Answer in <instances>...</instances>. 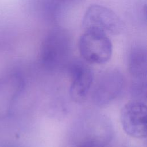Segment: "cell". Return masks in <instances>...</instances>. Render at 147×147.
<instances>
[{
  "label": "cell",
  "instance_id": "obj_7",
  "mask_svg": "<svg viewBox=\"0 0 147 147\" xmlns=\"http://www.w3.org/2000/svg\"><path fill=\"white\" fill-rule=\"evenodd\" d=\"M67 67L71 79L70 97L76 103H83L87 99L93 86V71L87 64L79 60L69 61Z\"/></svg>",
  "mask_w": 147,
  "mask_h": 147
},
{
  "label": "cell",
  "instance_id": "obj_3",
  "mask_svg": "<svg viewBox=\"0 0 147 147\" xmlns=\"http://www.w3.org/2000/svg\"><path fill=\"white\" fill-rule=\"evenodd\" d=\"M80 55L88 63L103 64L110 60L113 45L107 34L96 30H86L78 41Z\"/></svg>",
  "mask_w": 147,
  "mask_h": 147
},
{
  "label": "cell",
  "instance_id": "obj_11",
  "mask_svg": "<svg viewBox=\"0 0 147 147\" xmlns=\"http://www.w3.org/2000/svg\"><path fill=\"white\" fill-rule=\"evenodd\" d=\"M0 147H24L22 145L11 142H0Z\"/></svg>",
  "mask_w": 147,
  "mask_h": 147
},
{
  "label": "cell",
  "instance_id": "obj_10",
  "mask_svg": "<svg viewBox=\"0 0 147 147\" xmlns=\"http://www.w3.org/2000/svg\"><path fill=\"white\" fill-rule=\"evenodd\" d=\"M59 9H61L63 6L76 5L83 2L84 0H52Z\"/></svg>",
  "mask_w": 147,
  "mask_h": 147
},
{
  "label": "cell",
  "instance_id": "obj_1",
  "mask_svg": "<svg viewBox=\"0 0 147 147\" xmlns=\"http://www.w3.org/2000/svg\"><path fill=\"white\" fill-rule=\"evenodd\" d=\"M113 136V126L106 117L97 112L87 111L74 123L70 141L74 147H106Z\"/></svg>",
  "mask_w": 147,
  "mask_h": 147
},
{
  "label": "cell",
  "instance_id": "obj_5",
  "mask_svg": "<svg viewBox=\"0 0 147 147\" xmlns=\"http://www.w3.org/2000/svg\"><path fill=\"white\" fill-rule=\"evenodd\" d=\"M84 30H92L106 34H119L123 29L120 18L111 9L100 5L90 6L82 19Z\"/></svg>",
  "mask_w": 147,
  "mask_h": 147
},
{
  "label": "cell",
  "instance_id": "obj_8",
  "mask_svg": "<svg viewBox=\"0 0 147 147\" xmlns=\"http://www.w3.org/2000/svg\"><path fill=\"white\" fill-rule=\"evenodd\" d=\"M23 87L22 78L17 74L0 76V119L10 115Z\"/></svg>",
  "mask_w": 147,
  "mask_h": 147
},
{
  "label": "cell",
  "instance_id": "obj_2",
  "mask_svg": "<svg viewBox=\"0 0 147 147\" xmlns=\"http://www.w3.org/2000/svg\"><path fill=\"white\" fill-rule=\"evenodd\" d=\"M72 51L71 37L64 28L56 27L44 38L40 48L42 65L49 70L59 69L69 63Z\"/></svg>",
  "mask_w": 147,
  "mask_h": 147
},
{
  "label": "cell",
  "instance_id": "obj_6",
  "mask_svg": "<svg viewBox=\"0 0 147 147\" xmlns=\"http://www.w3.org/2000/svg\"><path fill=\"white\" fill-rule=\"evenodd\" d=\"M146 105L142 100L134 99L126 103L121 110L120 121L124 131L135 138L146 137Z\"/></svg>",
  "mask_w": 147,
  "mask_h": 147
},
{
  "label": "cell",
  "instance_id": "obj_4",
  "mask_svg": "<svg viewBox=\"0 0 147 147\" xmlns=\"http://www.w3.org/2000/svg\"><path fill=\"white\" fill-rule=\"evenodd\" d=\"M125 85L123 74L117 69H110L99 75L92 87L94 105L104 107L113 102L121 93Z\"/></svg>",
  "mask_w": 147,
  "mask_h": 147
},
{
  "label": "cell",
  "instance_id": "obj_9",
  "mask_svg": "<svg viewBox=\"0 0 147 147\" xmlns=\"http://www.w3.org/2000/svg\"><path fill=\"white\" fill-rule=\"evenodd\" d=\"M128 70L134 80H146L147 53L145 47L136 44L131 48L128 56Z\"/></svg>",
  "mask_w": 147,
  "mask_h": 147
}]
</instances>
